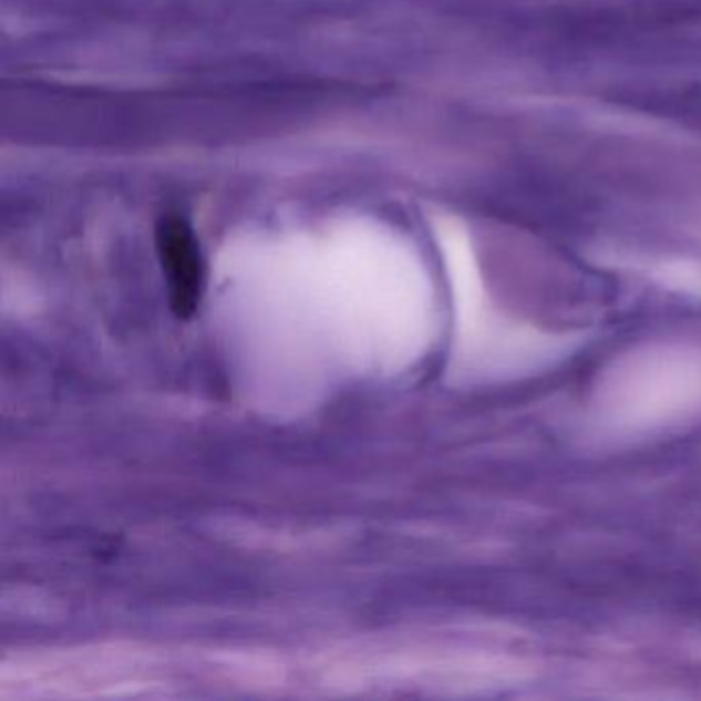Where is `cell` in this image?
I'll use <instances>...</instances> for the list:
<instances>
[{
	"mask_svg": "<svg viewBox=\"0 0 701 701\" xmlns=\"http://www.w3.org/2000/svg\"><path fill=\"white\" fill-rule=\"evenodd\" d=\"M158 256L167 287L172 295L173 311L187 317L200 301L202 264L198 245L186 223L169 218L161 225L157 235Z\"/></svg>",
	"mask_w": 701,
	"mask_h": 701,
	"instance_id": "6da1fadb",
	"label": "cell"
}]
</instances>
